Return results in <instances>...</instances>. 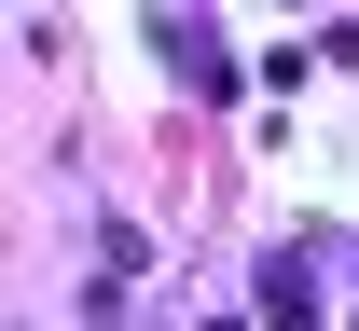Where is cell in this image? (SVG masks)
I'll use <instances>...</instances> for the list:
<instances>
[{
	"label": "cell",
	"instance_id": "cell-1",
	"mask_svg": "<svg viewBox=\"0 0 359 331\" xmlns=\"http://www.w3.org/2000/svg\"><path fill=\"white\" fill-rule=\"evenodd\" d=\"M263 318H276V331H318V290H304V262H276V276H263Z\"/></svg>",
	"mask_w": 359,
	"mask_h": 331
}]
</instances>
